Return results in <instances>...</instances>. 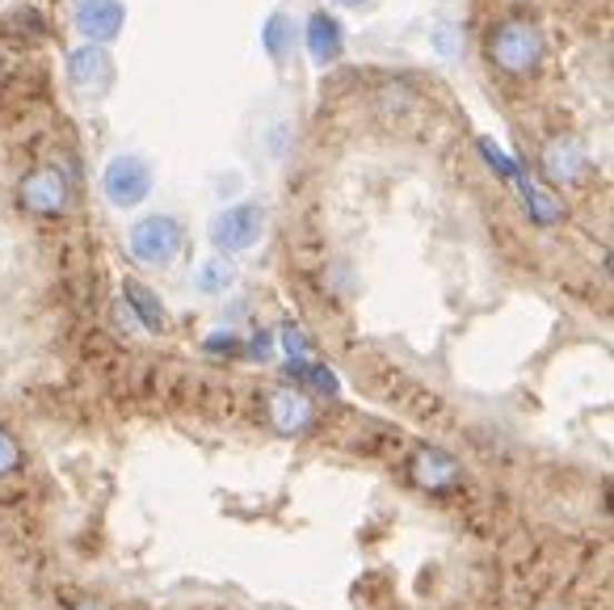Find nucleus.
<instances>
[{
    "label": "nucleus",
    "mask_w": 614,
    "mask_h": 610,
    "mask_svg": "<svg viewBox=\"0 0 614 610\" xmlns=\"http://www.w3.org/2000/svg\"><path fill=\"white\" fill-rule=\"evenodd\" d=\"M543 173L552 177V181H564V186H576V181H585L590 177V152H585V144L576 139V135H552L547 144H543Z\"/></svg>",
    "instance_id": "nucleus-7"
},
{
    "label": "nucleus",
    "mask_w": 614,
    "mask_h": 610,
    "mask_svg": "<svg viewBox=\"0 0 614 610\" xmlns=\"http://www.w3.org/2000/svg\"><path fill=\"white\" fill-rule=\"evenodd\" d=\"M77 610H106V607H101V602H80Z\"/></svg>",
    "instance_id": "nucleus-24"
},
{
    "label": "nucleus",
    "mask_w": 614,
    "mask_h": 610,
    "mask_svg": "<svg viewBox=\"0 0 614 610\" xmlns=\"http://www.w3.org/2000/svg\"><path fill=\"white\" fill-rule=\"evenodd\" d=\"M547 56V39L531 18H505L488 30V59L505 77H535Z\"/></svg>",
    "instance_id": "nucleus-1"
},
{
    "label": "nucleus",
    "mask_w": 614,
    "mask_h": 610,
    "mask_svg": "<svg viewBox=\"0 0 614 610\" xmlns=\"http://www.w3.org/2000/svg\"><path fill=\"white\" fill-rule=\"evenodd\" d=\"M337 4H346V9H375L379 0H337Z\"/></svg>",
    "instance_id": "nucleus-23"
},
{
    "label": "nucleus",
    "mask_w": 614,
    "mask_h": 610,
    "mask_svg": "<svg viewBox=\"0 0 614 610\" xmlns=\"http://www.w3.org/2000/svg\"><path fill=\"white\" fill-rule=\"evenodd\" d=\"M408 476L425 493H446V489H455L463 480V468L459 459L446 455L442 446H417L413 459H408Z\"/></svg>",
    "instance_id": "nucleus-8"
},
{
    "label": "nucleus",
    "mask_w": 614,
    "mask_h": 610,
    "mask_svg": "<svg viewBox=\"0 0 614 610\" xmlns=\"http://www.w3.org/2000/svg\"><path fill=\"white\" fill-rule=\"evenodd\" d=\"M101 194H106L118 210H131V207H139V203H148V194H152V165L135 152L115 156V160L106 165V173H101Z\"/></svg>",
    "instance_id": "nucleus-4"
},
{
    "label": "nucleus",
    "mask_w": 614,
    "mask_h": 610,
    "mask_svg": "<svg viewBox=\"0 0 614 610\" xmlns=\"http://www.w3.org/2000/svg\"><path fill=\"white\" fill-rule=\"evenodd\" d=\"M127 248H131L135 262H143V266H152V269H165L181 257V248H186V228H181L177 215L156 210V215L135 219L131 232H127Z\"/></svg>",
    "instance_id": "nucleus-2"
},
{
    "label": "nucleus",
    "mask_w": 614,
    "mask_h": 610,
    "mask_svg": "<svg viewBox=\"0 0 614 610\" xmlns=\"http://www.w3.org/2000/svg\"><path fill=\"white\" fill-rule=\"evenodd\" d=\"M481 156L488 160V165H493V169L501 173V177H509V181H514V173H518V160H509V156L501 152L493 139H481Z\"/></svg>",
    "instance_id": "nucleus-19"
},
{
    "label": "nucleus",
    "mask_w": 614,
    "mask_h": 610,
    "mask_svg": "<svg viewBox=\"0 0 614 610\" xmlns=\"http://www.w3.org/2000/svg\"><path fill=\"white\" fill-rule=\"evenodd\" d=\"M261 232H266V207L261 203H231V207L215 210L211 224H207V236H211V245L219 253H249L257 240H261Z\"/></svg>",
    "instance_id": "nucleus-3"
},
{
    "label": "nucleus",
    "mask_w": 614,
    "mask_h": 610,
    "mask_svg": "<svg viewBox=\"0 0 614 610\" xmlns=\"http://www.w3.org/2000/svg\"><path fill=\"white\" fill-rule=\"evenodd\" d=\"M122 26H127V4H122V0H80L77 30L89 42L110 47V42L122 35Z\"/></svg>",
    "instance_id": "nucleus-10"
},
{
    "label": "nucleus",
    "mask_w": 614,
    "mask_h": 610,
    "mask_svg": "<svg viewBox=\"0 0 614 610\" xmlns=\"http://www.w3.org/2000/svg\"><path fill=\"white\" fill-rule=\"evenodd\" d=\"M434 47H438L446 59L459 56V30L455 26H434Z\"/></svg>",
    "instance_id": "nucleus-20"
},
{
    "label": "nucleus",
    "mask_w": 614,
    "mask_h": 610,
    "mask_svg": "<svg viewBox=\"0 0 614 610\" xmlns=\"http://www.w3.org/2000/svg\"><path fill=\"white\" fill-rule=\"evenodd\" d=\"M194 291L198 295H228L231 286H236V266H231L228 253H215V257H207V262H198L194 266Z\"/></svg>",
    "instance_id": "nucleus-14"
},
{
    "label": "nucleus",
    "mask_w": 614,
    "mask_h": 610,
    "mask_svg": "<svg viewBox=\"0 0 614 610\" xmlns=\"http://www.w3.org/2000/svg\"><path fill=\"white\" fill-rule=\"evenodd\" d=\"M295 21L287 18V13H269L266 26H261V47H266V56L274 59V63H283V59L295 51Z\"/></svg>",
    "instance_id": "nucleus-16"
},
{
    "label": "nucleus",
    "mask_w": 614,
    "mask_h": 610,
    "mask_svg": "<svg viewBox=\"0 0 614 610\" xmlns=\"http://www.w3.org/2000/svg\"><path fill=\"white\" fill-rule=\"evenodd\" d=\"M68 80H72V89L85 97L106 94V89L115 85V56H110V47H101V42L77 47V51L68 56Z\"/></svg>",
    "instance_id": "nucleus-6"
},
{
    "label": "nucleus",
    "mask_w": 614,
    "mask_h": 610,
    "mask_svg": "<svg viewBox=\"0 0 614 610\" xmlns=\"http://www.w3.org/2000/svg\"><path fill=\"white\" fill-rule=\"evenodd\" d=\"M122 299H127V307H131V316L139 321L143 333H165L169 316H165V304L156 299V291H148V286L135 283V278H127V283H122Z\"/></svg>",
    "instance_id": "nucleus-13"
},
{
    "label": "nucleus",
    "mask_w": 614,
    "mask_h": 610,
    "mask_svg": "<svg viewBox=\"0 0 614 610\" xmlns=\"http://www.w3.org/2000/svg\"><path fill=\"white\" fill-rule=\"evenodd\" d=\"M269 425L283 434V439H299L316 425V409L304 387H283L269 396Z\"/></svg>",
    "instance_id": "nucleus-9"
},
{
    "label": "nucleus",
    "mask_w": 614,
    "mask_h": 610,
    "mask_svg": "<svg viewBox=\"0 0 614 610\" xmlns=\"http://www.w3.org/2000/svg\"><path fill=\"white\" fill-rule=\"evenodd\" d=\"M514 181H518L522 203H526L531 224H538V228H556L559 219H564V203H559L556 194L543 190V186H538V181H531V177H522V169L514 173Z\"/></svg>",
    "instance_id": "nucleus-12"
},
{
    "label": "nucleus",
    "mask_w": 614,
    "mask_h": 610,
    "mask_svg": "<svg viewBox=\"0 0 614 610\" xmlns=\"http://www.w3.org/2000/svg\"><path fill=\"white\" fill-rule=\"evenodd\" d=\"M287 371L295 375V383H299L304 392H316V396H337V392H341V380H337V375H333V366H325V363L295 358Z\"/></svg>",
    "instance_id": "nucleus-15"
},
{
    "label": "nucleus",
    "mask_w": 614,
    "mask_h": 610,
    "mask_svg": "<svg viewBox=\"0 0 614 610\" xmlns=\"http://www.w3.org/2000/svg\"><path fill=\"white\" fill-rule=\"evenodd\" d=\"M278 337H283V350H287L290 363H295V358H307V354H311V342H307L304 325H295V321H287V325L278 328Z\"/></svg>",
    "instance_id": "nucleus-17"
},
{
    "label": "nucleus",
    "mask_w": 614,
    "mask_h": 610,
    "mask_svg": "<svg viewBox=\"0 0 614 610\" xmlns=\"http://www.w3.org/2000/svg\"><path fill=\"white\" fill-rule=\"evenodd\" d=\"M274 354V333H252V342H249V358H269Z\"/></svg>",
    "instance_id": "nucleus-22"
},
{
    "label": "nucleus",
    "mask_w": 614,
    "mask_h": 610,
    "mask_svg": "<svg viewBox=\"0 0 614 610\" xmlns=\"http://www.w3.org/2000/svg\"><path fill=\"white\" fill-rule=\"evenodd\" d=\"M21 468V442L0 425V476H13Z\"/></svg>",
    "instance_id": "nucleus-18"
},
{
    "label": "nucleus",
    "mask_w": 614,
    "mask_h": 610,
    "mask_svg": "<svg viewBox=\"0 0 614 610\" xmlns=\"http://www.w3.org/2000/svg\"><path fill=\"white\" fill-rule=\"evenodd\" d=\"M304 42H307V56L316 68H328V63H337L341 51H346V30H341V21L325 13V9H316L304 26Z\"/></svg>",
    "instance_id": "nucleus-11"
},
{
    "label": "nucleus",
    "mask_w": 614,
    "mask_h": 610,
    "mask_svg": "<svg viewBox=\"0 0 614 610\" xmlns=\"http://www.w3.org/2000/svg\"><path fill=\"white\" fill-rule=\"evenodd\" d=\"M18 198L21 207L34 210V215H63V210L72 207V186H68L63 169L42 165V169L26 173V181L18 186Z\"/></svg>",
    "instance_id": "nucleus-5"
},
{
    "label": "nucleus",
    "mask_w": 614,
    "mask_h": 610,
    "mask_svg": "<svg viewBox=\"0 0 614 610\" xmlns=\"http://www.w3.org/2000/svg\"><path fill=\"white\" fill-rule=\"evenodd\" d=\"M207 350H211V354H236V350H240V337H236V333H224V328H219V333H211V337H207Z\"/></svg>",
    "instance_id": "nucleus-21"
}]
</instances>
